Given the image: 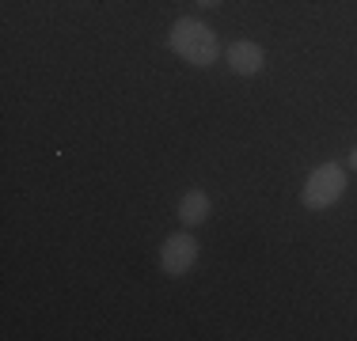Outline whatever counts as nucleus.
<instances>
[{"label": "nucleus", "mask_w": 357, "mask_h": 341, "mask_svg": "<svg viewBox=\"0 0 357 341\" xmlns=\"http://www.w3.org/2000/svg\"><path fill=\"white\" fill-rule=\"evenodd\" d=\"M167 46L175 49V57H183L186 65H198V68H209L220 54V42H217V31L202 19H175V27L167 31Z\"/></svg>", "instance_id": "f257e3e1"}, {"label": "nucleus", "mask_w": 357, "mask_h": 341, "mask_svg": "<svg viewBox=\"0 0 357 341\" xmlns=\"http://www.w3.org/2000/svg\"><path fill=\"white\" fill-rule=\"evenodd\" d=\"M342 193H346V167L327 159V164H319L308 175V182H304V190H301V201H304V209L327 212L331 205L342 201Z\"/></svg>", "instance_id": "f03ea898"}, {"label": "nucleus", "mask_w": 357, "mask_h": 341, "mask_svg": "<svg viewBox=\"0 0 357 341\" xmlns=\"http://www.w3.org/2000/svg\"><path fill=\"white\" fill-rule=\"evenodd\" d=\"M194 262H198V239L190 232H175V235L164 239V246H160V269H164L167 277L190 273Z\"/></svg>", "instance_id": "7ed1b4c3"}, {"label": "nucleus", "mask_w": 357, "mask_h": 341, "mask_svg": "<svg viewBox=\"0 0 357 341\" xmlns=\"http://www.w3.org/2000/svg\"><path fill=\"white\" fill-rule=\"evenodd\" d=\"M225 57H228V68H232L236 76H259L262 68H266V49H262L259 42H251V38L232 42Z\"/></svg>", "instance_id": "20e7f679"}, {"label": "nucleus", "mask_w": 357, "mask_h": 341, "mask_svg": "<svg viewBox=\"0 0 357 341\" xmlns=\"http://www.w3.org/2000/svg\"><path fill=\"white\" fill-rule=\"evenodd\" d=\"M178 220H183L186 228H198L209 220V212H213V201H209L206 190H186L183 198H178Z\"/></svg>", "instance_id": "39448f33"}, {"label": "nucleus", "mask_w": 357, "mask_h": 341, "mask_svg": "<svg viewBox=\"0 0 357 341\" xmlns=\"http://www.w3.org/2000/svg\"><path fill=\"white\" fill-rule=\"evenodd\" d=\"M350 167L357 170V144H354V148H350Z\"/></svg>", "instance_id": "423d86ee"}, {"label": "nucleus", "mask_w": 357, "mask_h": 341, "mask_svg": "<svg viewBox=\"0 0 357 341\" xmlns=\"http://www.w3.org/2000/svg\"><path fill=\"white\" fill-rule=\"evenodd\" d=\"M194 4H206V8H213V4H220V0H194Z\"/></svg>", "instance_id": "0eeeda50"}]
</instances>
